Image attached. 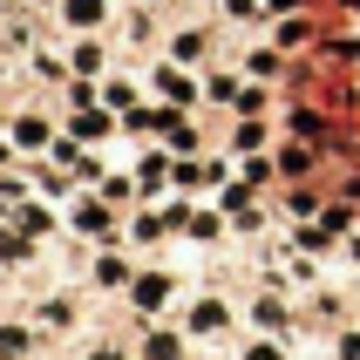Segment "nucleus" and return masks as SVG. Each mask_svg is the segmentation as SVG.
<instances>
[{
	"label": "nucleus",
	"mask_w": 360,
	"mask_h": 360,
	"mask_svg": "<svg viewBox=\"0 0 360 360\" xmlns=\"http://www.w3.org/2000/svg\"><path fill=\"white\" fill-rule=\"evenodd\" d=\"M157 89H163L170 102H198V82L184 75V68H157Z\"/></svg>",
	"instance_id": "obj_1"
},
{
	"label": "nucleus",
	"mask_w": 360,
	"mask_h": 360,
	"mask_svg": "<svg viewBox=\"0 0 360 360\" xmlns=\"http://www.w3.org/2000/svg\"><path fill=\"white\" fill-rule=\"evenodd\" d=\"M204 55H211V34H198V27H184L170 41V61H204Z\"/></svg>",
	"instance_id": "obj_2"
},
{
	"label": "nucleus",
	"mask_w": 360,
	"mask_h": 360,
	"mask_svg": "<svg viewBox=\"0 0 360 360\" xmlns=\"http://www.w3.org/2000/svg\"><path fill=\"white\" fill-rule=\"evenodd\" d=\"M14 143H20V150H41V143H55V136H48V122H41V116H20L14 122Z\"/></svg>",
	"instance_id": "obj_3"
},
{
	"label": "nucleus",
	"mask_w": 360,
	"mask_h": 360,
	"mask_svg": "<svg viewBox=\"0 0 360 360\" xmlns=\"http://www.w3.org/2000/svg\"><path fill=\"white\" fill-rule=\"evenodd\" d=\"M61 14L75 20V27H96V20H102V0H61Z\"/></svg>",
	"instance_id": "obj_4"
},
{
	"label": "nucleus",
	"mask_w": 360,
	"mask_h": 360,
	"mask_svg": "<svg viewBox=\"0 0 360 360\" xmlns=\"http://www.w3.org/2000/svg\"><path fill=\"white\" fill-rule=\"evenodd\" d=\"M204 96H211V102H231V109H238V96H245V89H238L231 75H211V82H204Z\"/></svg>",
	"instance_id": "obj_5"
},
{
	"label": "nucleus",
	"mask_w": 360,
	"mask_h": 360,
	"mask_svg": "<svg viewBox=\"0 0 360 360\" xmlns=\"http://www.w3.org/2000/svg\"><path fill=\"white\" fill-rule=\"evenodd\" d=\"M75 68H82V75H96V68H102V48H96V41H75Z\"/></svg>",
	"instance_id": "obj_6"
},
{
	"label": "nucleus",
	"mask_w": 360,
	"mask_h": 360,
	"mask_svg": "<svg viewBox=\"0 0 360 360\" xmlns=\"http://www.w3.org/2000/svg\"><path fill=\"white\" fill-rule=\"evenodd\" d=\"M231 143H238V150H259V143H265V129H259V122H238V136H231Z\"/></svg>",
	"instance_id": "obj_7"
},
{
	"label": "nucleus",
	"mask_w": 360,
	"mask_h": 360,
	"mask_svg": "<svg viewBox=\"0 0 360 360\" xmlns=\"http://www.w3.org/2000/svg\"><path fill=\"white\" fill-rule=\"evenodd\" d=\"M224 14H231V20H252V14H259V0H224Z\"/></svg>",
	"instance_id": "obj_8"
},
{
	"label": "nucleus",
	"mask_w": 360,
	"mask_h": 360,
	"mask_svg": "<svg viewBox=\"0 0 360 360\" xmlns=\"http://www.w3.org/2000/svg\"><path fill=\"white\" fill-rule=\"evenodd\" d=\"M143 7H157V0H143Z\"/></svg>",
	"instance_id": "obj_9"
}]
</instances>
